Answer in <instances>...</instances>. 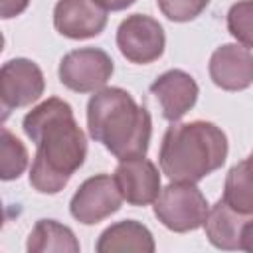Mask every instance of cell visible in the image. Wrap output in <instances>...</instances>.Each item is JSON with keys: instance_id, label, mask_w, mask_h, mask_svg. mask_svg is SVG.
<instances>
[{"instance_id": "6da1fadb", "label": "cell", "mask_w": 253, "mask_h": 253, "mask_svg": "<svg viewBox=\"0 0 253 253\" xmlns=\"http://www.w3.org/2000/svg\"><path fill=\"white\" fill-rule=\"evenodd\" d=\"M24 132L36 144L30 184L40 194H57L85 162L87 138L63 99L51 97L24 117Z\"/></svg>"}, {"instance_id": "7a4b0ae2", "label": "cell", "mask_w": 253, "mask_h": 253, "mask_svg": "<svg viewBox=\"0 0 253 253\" xmlns=\"http://www.w3.org/2000/svg\"><path fill=\"white\" fill-rule=\"evenodd\" d=\"M87 126L89 134L119 160L144 156L148 150L150 115L119 87L95 91L87 105Z\"/></svg>"}, {"instance_id": "3957f363", "label": "cell", "mask_w": 253, "mask_h": 253, "mask_svg": "<svg viewBox=\"0 0 253 253\" xmlns=\"http://www.w3.org/2000/svg\"><path fill=\"white\" fill-rule=\"evenodd\" d=\"M227 158V136L210 121L176 123L162 136L158 162L172 182H200Z\"/></svg>"}, {"instance_id": "277c9868", "label": "cell", "mask_w": 253, "mask_h": 253, "mask_svg": "<svg viewBox=\"0 0 253 253\" xmlns=\"http://www.w3.org/2000/svg\"><path fill=\"white\" fill-rule=\"evenodd\" d=\"M206 213L208 200L192 182L168 184L154 200V215L166 229L176 233L202 227Z\"/></svg>"}, {"instance_id": "5b68a950", "label": "cell", "mask_w": 253, "mask_h": 253, "mask_svg": "<svg viewBox=\"0 0 253 253\" xmlns=\"http://www.w3.org/2000/svg\"><path fill=\"white\" fill-rule=\"evenodd\" d=\"M113 75V59L99 47L73 49L59 61V81L75 93H95Z\"/></svg>"}, {"instance_id": "8992f818", "label": "cell", "mask_w": 253, "mask_h": 253, "mask_svg": "<svg viewBox=\"0 0 253 253\" xmlns=\"http://www.w3.org/2000/svg\"><path fill=\"white\" fill-rule=\"evenodd\" d=\"M164 30L162 26L144 14L126 16L117 30V47L132 63H152L164 51Z\"/></svg>"}, {"instance_id": "52a82bcc", "label": "cell", "mask_w": 253, "mask_h": 253, "mask_svg": "<svg viewBox=\"0 0 253 253\" xmlns=\"http://www.w3.org/2000/svg\"><path fill=\"white\" fill-rule=\"evenodd\" d=\"M123 196L109 174H99L85 180L69 202L71 215L83 225H95L119 211Z\"/></svg>"}, {"instance_id": "ba28073f", "label": "cell", "mask_w": 253, "mask_h": 253, "mask_svg": "<svg viewBox=\"0 0 253 253\" xmlns=\"http://www.w3.org/2000/svg\"><path fill=\"white\" fill-rule=\"evenodd\" d=\"M206 237L211 245L219 249H253V217L251 213H241L219 200L215 206L208 208L204 217Z\"/></svg>"}, {"instance_id": "9c48e42d", "label": "cell", "mask_w": 253, "mask_h": 253, "mask_svg": "<svg viewBox=\"0 0 253 253\" xmlns=\"http://www.w3.org/2000/svg\"><path fill=\"white\" fill-rule=\"evenodd\" d=\"M113 180L123 196L132 206H148L160 192V174L152 160L134 156L121 160L115 168Z\"/></svg>"}, {"instance_id": "30bf717a", "label": "cell", "mask_w": 253, "mask_h": 253, "mask_svg": "<svg viewBox=\"0 0 253 253\" xmlns=\"http://www.w3.org/2000/svg\"><path fill=\"white\" fill-rule=\"evenodd\" d=\"M53 26L71 40L95 38L107 26V10L97 0H59L53 8Z\"/></svg>"}, {"instance_id": "8fae6325", "label": "cell", "mask_w": 253, "mask_h": 253, "mask_svg": "<svg viewBox=\"0 0 253 253\" xmlns=\"http://www.w3.org/2000/svg\"><path fill=\"white\" fill-rule=\"evenodd\" d=\"M43 73L32 59L16 57L0 67V95L12 109L32 105L43 95Z\"/></svg>"}, {"instance_id": "7c38bea8", "label": "cell", "mask_w": 253, "mask_h": 253, "mask_svg": "<svg viewBox=\"0 0 253 253\" xmlns=\"http://www.w3.org/2000/svg\"><path fill=\"white\" fill-rule=\"evenodd\" d=\"M210 77L223 91H243L253 81V57L251 49L225 43L217 47L210 57Z\"/></svg>"}, {"instance_id": "4fadbf2b", "label": "cell", "mask_w": 253, "mask_h": 253, "mask_svg": "<svg viewBox=\"0 0 253 253\" xmlns=\"http://www.w3.org/2000/svg\"><path fill=\"white\" fill-rule=\"evenodd\" d=\"M150 93L156 97L162 109V117L176 123L196 105L198 83L190 73L182 69H170L154 79V83L150 85Z\"/></svg>"}, {"instance_id": "5bb4252c", "label": "cell", "mask_w": 253, "mask_h": 253, "mask_svg": "<svg viewBox=\"0 0 253 253\" xmlns=\"http://www.w3.org/2000/svg\"><path fill=\"white\" fill-rule=\"evenodd\" d=\"M99 253H152L154 251V239L148 227H144L138 221L125 219L111 227H107L99 241H97Z\"/></svg>"}, {"instance_id": "9a60e30c", "label": "cell", "mask_w": 253, "mask_h": 253, "mask_svg": "<svg viewBox=\"0 0 253 253\" xmlns=\"http://www.w3.org/2000/svg\"><path fill=\"white\" fill-rule=\"evenodd\" d=\"M26 249L30 253H77L79 241L67 225L55 219H40L28 235Z\"/></svg>"}, {"instance_id": "2e32d148", "label": "cell", "mask_w": 253, "mask_h": 253, "mask_svg": "<svg viewBox=\"0 0 253 253\" xmlns=\"http://www.w3.org/2000/svg\"><path fill=\"white\" fill-rule=\"evenodd\" d=\"M223 202L241 213H253V196H251V158H243L235 164L227 178L223 190Z\"/></svg>"}, {"instance_id": "e0dca14e", "label": "cell", "mask_w": 253, "mask_h": 253, "mask_svg": "<svg viewBox=\"0 0 253 253\" xmlns=\"http://www.w3.org/2000/svg\"><path fill=\"white\" fill-rule=\"evenodd\" d=\"M28 150L24 142L8 128L0 126V180H16L28 166Z\"/></svg>"}, {"instance_id": "ac0fdd59", "label": "cell", "mask_w": 253, "mask_h": 253, "mask_svg": "<svg viewBox=\"0 0 253 253\" xmlns=\"http://www.w3.org/2000/svg\"><path fill=\"white\" fill-rule=\"evenodd\" d=\"M251 14H253V4L251 0H241L231 6L227 14V28L231 36L241 42L243 47L251 49Z\"/></svg>"}, {"instance_id": "d6986e66", "label": "cell", "mask_w": 253, "mask_h": 253, "mask_svg": "<svg viewBox=\"0 0 253 253\" xmlns=\"http://www.w3.org/2000/svg\"><path fill=\"white\" fill-rule=\"evenodd\" d=\"M160 12L172 22H190L198 18L210 0H156Z\"/></svg>"}, {"instance_id": "ffe728a7", "label": "cell", "mask_w": 253, "mask_h": 253, "mask_svg": "<svg viewBox=\"0 0 253 253\" xmlns=\"http://www.w3.org/2000/svg\"><path fill=\"white\" fill-rule=\"evenodd\" d=\"M30 0H0V18L2 20H10L20 16L26 8H28Z\"/></svg>"}, {"instance_id": "44dd1931", "label": "cell", "mask_w": 253, "mask_h": 253, "mask_svg": "<svg viewBox=\"0 0 253 253\" xmlns=\"http://www.w3.org/2000/svg\"><path fill=\"white\" fill-rule=\"evenodd\" d=\"M107 12L111 10V12H117V10H125V8H128V6H132L136 0H97Z\"/></svg>"}, {"instance_id": "7402d4cb", "label": "cell", "mask_w": 253, "mask_h": 253, "mask_svg": "<svg viewBox=\"0 0 253 253\" xmlns=\"http://www.w3.org/2000/svg\"><path fill=\"white\" fill-rule=\"evenodd\" d=\"M10 111H12V107L2 99V95H0V125L10 117Z\"/></svg>"}, {"instance_id": "603a6c76", "label": "cell", "mask_w": 253, "mask_h": 253, "mask_svg": "<svg viewBox=\"0 0 253 253\" xmlns=\"http://www.w3.org/2000/svg\"><path fill=\"white\" fill-rule=\"evenodd\" d=\"M4 225V208H2V202H0V229Z\"/></svg>"}, {"instance_id": "cb8c5ba5", "label": "cell", "mask_w": 253, "mask_h": 253, "mask_svg": "<svg viewBox=\"0 0 253 253\" xmlns=\"http://www.w3.org/2000/svg\"><path fill=\"white\" fill-rule=\"evenodd\" d=\"M2 49H4V36H2V32H0V53H2Z\"/></svg>"}]
</instances>
